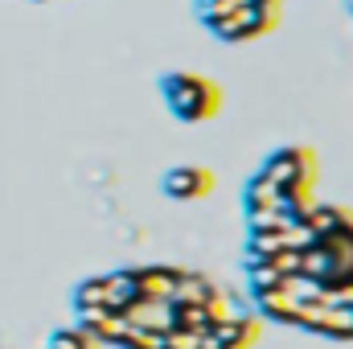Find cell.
I'll return each mask as SVG.
<instances>
[{
    "instance_id": "6da1fadb",
    "label": "cell",
    "mask_w": 353,
    "mask_h": 349,
    "mask_svg": "<svg viewBox=\"0 0 353 349\" xmlns=\"http://www.w3.org/2000/svg\"><path fill=\"white\" fill-rule=\"evenodd\" d=\"M161 94L169 103L181 123H205L222 111V87L214 79H201V74H189V70H173L161 79Z\"/></svg>"
},
{
    "instance_id": "7a4b0ae2",
    "label": "cell",
    "mask_w": 353,
    "mask_h": 349,
    "mask_svg": "<svg viewBox=\"0 0 353 349\" xmlns=\"http://www.w3.org/2000/svg\"><path fill=\"white\" fill-rule=\"evenodd\" d=\"M259 177H267L271 185H279L300 210H308L312 206V181H316V152L304 148V144H288V148L267 157Z\"/></svg>"
},
{
    "instance_id": "3957f363",
    "label": "cell",
    "mask_w": 353,
    "mask_h": 349,
    "mask_svg": "<svg viewBox=\"0 0 353 349\" xmlns=\"http://www.w3.org/2000/svg\"><path fill=\"white\" fill-rule=\"evenodd\" d=\"M205 25H210V33L222 37V41H255V37H263V33H271V29L279 25V0H251V4H239V8H230V12H222V17L205 21Z\"/></svg>"
},
{
    "instance_id": "277c9868",
    "label": "cell",
    "mask_w": 353,
    "mask_h": 349,
    "mask_svg": "<svg viewBox=\"0 0 353 349\" xmlns=\"http://www.w3.org/2000/svg\"><path fill=\"white\" fill-rule=\"evenodd\" d=\"M161 189L173 201H197V197H205L214 189V173L205 165H176V169L161 177Z\"/></svg>"
},
{
    "instance_id": "5b68a950",
    "label": "cell",
    "mask_w": 353,
    "mask_h": 349,
    "mask_svg": "<svg viewBox=\"0 0 353 349\" xmlns=\"http://www.w3.org/2000/svg\"><path fill=\"white\" fill-rule=\"evenodd\" d=\"M259 341V317H226L210 329V349H251Z\"/></svg>"
},
{
    "instance_id": "8992f818",
    "label": "cell",
    "mask_w": 353,
    "mask_h": 349,
    "mask_svg": "<svg viewBox=\"0 0 353 349\" xmlns=\"http://www.w3.org/2000/svg\"><path fill=\"white\" fill-rule=\"evenodd\" d=\"M300 222H304L316 239H341V235H353V214L350 210H337V206H308Z\"/></svg>"
},
{
    "instance_id": "52a82bcc",
    "label": "cell",
    "mask_w": 353,
    "mask_h": 349,
    "mask_svg": "<svg viewBox=\"0 0 353 349\" xmlns=\"http://www.w3.org/2000/svg\"><path fill=\"white\" fill-rule=\"evenodd\" d=\"M123 321L132 329H148V333H169L173 329V304L165 300H132L123 308Z\"/></svg>"
},
{
    "instance_id": "ba28073f",
    "label": "cell",
    "mask_w": 353,
    "mask_h": 349,
    "mask_svg": "<svg viewBox=\"0 0 353 349\" xmlns=\"http://www.w3.org/2000/svg\"><path fill=\"white\" fill-rule=\"evenodd\" d=\"M136 275V292L140 300H165L173 304V288H176V267H132Z\"/></svg>"
},
{
    "instance_id": "9c48e42d",
    "label": "cell",
    "mask_w": 353,
    "mask_h": 349,
    "mask_svg": "<svg viewBox=\"0 0 353 349\" xmlns=\"http://www.w3.org/2000/svg\"><path fill=\"white\" fill-rule=\"evenodd\" d=\"M226 300L222 304H173V325L189 333H210L218 321H226Z\"/></svg>"
},
{
    "instance_id": "30bf717a",
    "label": "cell",
    "mask_w": 353,
    "mask_h": 349,
    "mask_svg": "<svg viewBox=\"0 0 353 349\" xmlns=\"http://www.w3.org/2000/svg\"><path fill=\"white\" fill-rule=\"evenodd\" d=\"M79 329H87L99 346L103 341L119 346V337L128 333V321H123V312H111V308H87V312H79Z\"/></svg>"
},
{
    "instance_id": "8fae6325",
    "label": "cell",
    "mask_w": 353,
    "mask_h": 349,
    "mask_svg": "<svg viewBox=\"0 0 353 349\" xmlns=\"http://www.w3.org/2000/svg\"><path fill=\"white\" fill-rule=\"evenodd\" d=\"M226 296L205 279V275H193V271H181L173 288V304H222Z\"/></svg>"
},
{
    "instance_id": "7c38bea8",
    "label": "cell",
    "mask_w": 353,
    "mask_h": 349,
    "mask_svg": "<svg viewBox=\"0 0 353 349\" xmlns=\"http://www.w3.org/2000/svg\"><path fill=\"white\" fill-rule=\"evenodd\" d=\"M103 283H107V308L111 312H123L132 300H140L132 271H111V275H103Z\"/></svg>"
},
{
    "instance_id": "4fadbf2b",
    "label": "cell",
    "mask_w": 353,
    "mask_h": 349,
    "mask_svg": "<svg viewBox=\"0 0 353 349\" xmlns=\"http://www.w3.org/2000/svg\"><path fill=\"white\" fill-rule=\"evenodd\" d=\"M74 308H79V312H87V308H107V283H103V275L83 279V283L74 288Z\"/></svg>"
},
{
    "instance_id": "5bb4252c",
    "label": "cell",
    "mask_w": 353,
    "mask_h": 349,
    "mask_svg": "<svg viewBox=\"0 0 353 349\" xmlns=\"http://www.w3.org/2000/svg\"><path fill=\"white\" fill-rule=\"evenodd\" d=\"M46 349H103V346L90 337L87 329L70 325V329H58V333H50V346H46Z\"/></svg>"
},
{
    "instance_id": "9a60e30c",
    "label": "cell",
    "mask_w": 353,
    "mask_h": 349,
    "mask_svg": "<svg viewBox=\"0 0 353 349\" xmlns=\"http://www.w3.org/2000/svg\"><path fill=\"white\" fill-rule=\"evenodd\" d=\"M165 349H210V333H189V329H169L165 333Z\"/></svg>"
},
{
    "instance_id": "2e32d148",
    "label": "cell",
    "mask_w": 353,
    "mask_h": 349,
    "mask_svg": "<svg viewBox=\"0 0 353 349\" xmlns=\"http://www.w3.org/2000/svg\"><path fill=\"white\" fill-rule=\"evenodd\" d=\"M119 349H165V333H148V329H132L119 337Z\"/></svg>"
},
{
    "instance_id": "e0dca14e",
    "label": "cell",
    "mask_w": 353,
    "mask_h": 349,
    "mask_svg": "<svg viewBox=\"0 0 353 349\" xmlns=\"http://www.w3.org/2000/svg\"><path fill=\"white\" fill-rule=\"evenodd\" d=\"M239 4H251V0H197V17L201 21H214V17H222V12H230Z\"/></svg>"
},
{
    "instance_id": "ac0fdd59",
    "label": "cell",
    "mask_w": 353,
    "mask_h": 349,
    "mask_svg": "<svg viewBox=\"0 0 353 349\" xmlns=\"http://www.w3.org/2000/svg\"><path fill=\"white\" fill-rule=\"evenodd\" d=\"M345 8H350V12H353V0H345Z\"/></svg>"
}]
</instances>
